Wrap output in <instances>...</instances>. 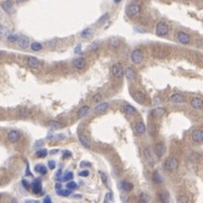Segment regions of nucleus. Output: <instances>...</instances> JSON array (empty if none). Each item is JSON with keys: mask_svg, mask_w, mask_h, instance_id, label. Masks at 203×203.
I'll return each mask as SVG.
<instances>
[{"mask_svg": "<svg viewBox=\"0 0 203 203\" xmlns=\"http://www.w3.org/2000/svg\"><path fill=\"white\" fill-rule=\"evenodd\" d=\"M140 11H141V7H140V5H138V4H131V5H129V6L126 7V9H125L126 15H128L129 17H131V18L137 17L138 15L140 14Z\"/></svg>", "mask_w": 203, "mask_h": 203, "instance_id": "nucleus-1", "label": "nucleus"}, {"mask_svg": "<svg viewBox=\"0 0 203 203\" xmlns=\"http://www.w3.org/2000/svg\"><path fill=\"white\" fill-rule=\"evenodd\" d=\"M169 33V27L168 25L164 21H159L157 25H156V34L160 37H164V36L168 35Z\"/></svg>", "mask_w": 203, "mask_h": 203, "instance_id": "nucleus-2", "label": "nucleus"}, {"mask_svg": "<svg viewBox=\"0 0 203 203\" xmlns=\"http://www.w3.org/2000/svg\"><path fill=\"white\" fill-rule=\"evenodd\" d=\"M131 61H132L134 64H140L144 61V53L142 51L139 49L133 50L132 53H131Z\"/></svg>", "mask_w": 203, "mask_h": 203, "instance_id": "nucleus-3", "label": "nucleus"}, {"mask_svg": "<svg viewBox=\"0 0 203 203\" xmlns=\"http://www.w3.org/2000/svg\"><path fill=\"white\" fill-rule=\"evenodd\" d=\"M177 167H178V161L176 160V158L169 157L166 159V161H165V168H166L167 170L174 172V170L177 169Z\"/></svg>", "mask_w": 203, "mask_h": 203, "instance_id": "nucleus-4", "label": "nucleus"}, {"mask_svg": "<svg viewBox=\"0 0 203 203\" xmlns=\"http://www.w3.org/2000/svg\"><path fill=\"white\" fill-rule=\"evenodd\" d=\"M8 141L9 142H11V144H16V142H18V141L21 140V134L19 133V131H17V130H11V131H9V133H8Z\"/></svg>", "mask_w": 203, "mask_h": 203, "instance_id": "nucleus-5", "label": "nucleus"}, {"mask_svg": "<svg viewBox=\"0 0 203 203\" xmlns=\"http://www.w3.org/2000/svg\"><path fill=\"white\" fill-rule=\"evenodd\" d=\"M123 74H124V70H123V67L121 63H115V64L112 67V75L114 77H116V78L122 77Z\"/></svg>", "mask_w": 203, "mask_h": 203, "instance_id": "nucleus-6", "label": "nucleus"}, {"mask_svg": "<svg viewBox=\"0 0 203 203\" xmlns=\"http://www.w3.org/2000/svg\"><path fill=\"white\" fill-rule=\"evenodd\" d=\"M177 41L182 44H189L191 42V37H190L189 34H186L185 32H178L177 33Z\"/></svg>", "mask_w": 203, "mask_h": 203, "instance_id": "nucleus-7", "label": "nucleus"}, {"mask_svg": "<svg viewBox=\"0 0 203 203\" xmlns=\"http://www.w3.org/2000/svg\"><path fill=\"white\" fill-rule=\"evenodd\" d=\"M169 101L172 102L173 104H182V103L185 102V97L182 94L175 93V94H172L169 96Z\"/></svg>", "mask_w": 203, "mask_h": 203, "instance_id": "nucleus-8", "label": "nucleus"}, {"mask_svg": "<svg viewBox=\"0 0 203 203\" xmlns=\"http://www.w3.org/2000/svg\"><path fill=\"white\" fill-rule=\"evenodd\" d=\"M192 139L196 144H201L203 141V132L201 129H196L192 132Z\"/></svg>", "mask_w": 203, "mask_h": 203, "instance_id": "nucleus-9", "label": "nucleus"}, {"mask_svg": "<svg viewBox=\"0 0 203 203\" xmlns=\"http://www.w3.org/2000/svg\"><path fill=\"white\" fill-rule=\"evenodd\" d=\"M109 103H106V102H101L99 104H97V105L95 106L94 113H96V114H101V113H104L106 109H109Z\"/></svg>", "mask_w": 203, "mask_h": 203, "instance_id": "nucleus-10", "label": "nucleus"}, {"mask_svg": "<svg viewBox=\"0 0 203 203\" xmlns=\"http://www.w3.org/2000/svg\"><path fill=\"white\" fill-rule=\"evenodd\" d=\"M1 7L6 13L8 14H11L14 11V2L11 0H6L4 2H1Z\"/></svg>", "mask_w": 203, "mask_h": 203, "instance_id": "nucleus-11", "label": "nucleus"}, {"mask_svg": "<svg viewBox=\"0 0 203 203\" xmlns=\"http://www.w3.org/2000/svg\"><path fill=\"white\" fill-rule=\"evenodd\" d=\"M32 191L35 194H40L42 192V185H41V179L40 178L33 181V183H32Z\"/></svg>", "mask_w": 203, "mask_h": 203, "instance_id": "nucleus-12", "label": "nucleus"}, {"mask_svg": "<svg viewBox=\"0 0 203 203\" xmlns=\"http://www.w3.org/2000/svg\"><path fill=\"white\" fill-rule=\"evenodd\" d=\"M27 66L32 69H39L40 66H41V63L37 59H36L35 56H29L27 59Z\"/></svg>", "mask_w": 203, "mask_h": 203, "instance_id": "nucleus-13", "label": "nucleus"}, {"mask_svg": "<svg viewBox=\"0 0 203 203\" xmlns=\"http://www.w3.org/2000/svg\"><path fill=\"white\" fill-rule=\"evenodd\" d=\"M154 150L157 157H161L165 154V144L163 142H158V144H155Z\"/></svg>", "mask_w": 203, "mask_h": 203, "instance_id": "nucleus-14", "label": "nucleus"}, {"mask_svg": "<svg viewBox=\"0 0 203 203\" xmlns=\"http://www.w3.org/2000/svg\"><path fill=\"white\" fill-rule=\"evenodd\" d=\"M17 44L21 49L24 50V49H26V48H28V45H29V41H28V39L26 37V36H18Z\"/></svg>", "mask_w": 203, "mask_h": 203, "instance_id": "nucleus-15", "label": "nucleus"}, {"mask_svg": "<svg viewBox=\"0 0 203 203\" xmlns=\"http://www.w3.org/2000/svg\"><path fill=\"white\" fill-rule=\"evenodd\" d=\"M132 97L137 103H140V104H144V103H146V95H144V93L136 91V93L132 95Z\"/></svg>", "mask_w": 203, "mask_h": 203, "instance_id": "nucleus-16", "label": "nucleus"}, {"mask_svg": "<svg viewBox=\"0 0 203 203\" xmlns=\"http://www.w3.org/2000/svg\"><path fill=\"white\" fill-rule=\"evenodd\" d=\"M78 139H79V142L81 144V146L85 147L86 149H89V148L91 147L90 141L88 140V138L86 137V136H84V134H79V136H78Z\"/></svg>", "mask_w": 203, "mask_h": 203, "instance_id": "nucleus-17", "label": "nucleus"}, {"mask_svg": "<svg viewBox=\"0 0 203 203\" xmlns=\"http://www.w3.org/2000/svg\"><path fill=\"white\" fill-rule=\"evenodd\" d=\"M191 106H192L194 109H201L203 106V101L199 97H194L192 101H191Z\"/></svg>", "mask_w": 203, "mask_h": 203, "instance_id": "nucleus-18", "label": "nucleus"}, {"mask_svg": "<svg viewBox=\"0 0 203 203\" xmlns=\"http://www.w3.org/2000/svg\"><path fill=\"white\" fill-rule=\"evenodd\" d=\"M74 66L76 69H84L85 67H86V61H85L84 58H77V59L74 60Z\"/></svg>", "mask_w": 203, "mask_h": 203, "instance_id": "nucleus-19", "label": "nucleus"}, {"mask_svg": "<svg viewBox=\"0 0 203 203\" xmlns=\"http://www.w3.org/2000/svg\"><path fill=\"white\" fill-rule=\"evenodd\" d=\"M124 74H125V77L129 79V80H134L136 77H137V74H136V71L133 70L131 67H128L124 71Z\"/></svg>", "mask_w": 203, "mask_h": 203, "instance_id": "nucleus-20", "label": "nucleus"}, {"mask_svg": "<svg viewBox=\"0 0 203 203\" xmlns=\"http://www.w3.org/2000/svg\"><path fill=\"white\" fill-rule=\"evenodd\" d=\"M166 114V109L164 107H157V109H155L151 111V115L155 116V117H161V116H164Z\"/></svg>", "mask_w": 203, "mask_h": 203, "instance_id": "nucleus-21", "label": "nucleus"}, {"mask_svg": "<svg viewBox=\"0 0 203 203\" xmlns=\"http://www.w3.org/2000/svg\"><path fill=\"white\" fill-rule=\"evenodd\" d=\"M121 111H122L123 113H125V114H137V113H138L137 109H134L133 106L128 105V104L123 106L122 109H121Z\"/></svg>", "mask_w": 203, "mask_h": 203, "instance_id": "nucleus-22", "label": "nucleus"}, {"mask_svg": "<svg viewBox=\"0 0 203 203\" xmlns=\"http://www.w3.org/2000/svg\"><path fill=\"white\" fill-rule=\"evenodd\" d=\"M88 112H89V106H82V107H80V109H78L77 116L79 119H82V117H85V116L87 115Z\"/></svg>", "mask_w": 203, "mask_h": 203, "instance_id": "nucleus-23", "label": "nucleus"}, {"mask_svg": "<svg viewBox=\"0 0 203 203\" xmlns=\"http://www.w3.org/2000/svg\"><path fill=\"white\" fill-rule=\"evenodd\" d=\"M136 131H137L138 134H144L146 132V125H144V123L142 121L137 122V124H136Z\"/></svg>", "mask_w": 203, "mask_h": 203, "instance_id": "nucleus-24", "label": "nucleus"}, {"mask_svg": "<svg viewBox=\"0 0 203 203\" xmlns=\"http://www.w3.org/2000/svg\"><path fill=\"white\" fill-rule=\"evenodd\" d=\"M9 35V28L5 25H0V39H5Z\"/></svg>", "mask_w": 203, "mask_h": 203, "instance_id": "nucleus-25", "label": "nucleus"}, {"mask_svg": "<svg viewBox=\"0 0 203 203\" xmlns=\"http://www.w3.org/2000/svg\"><path fill=\"white\" fill-rule=\"evenodd\" d=\"M167 54V52L165 51V50H161V49H155L154 50V56L158 59H161V58H165Z\"/></svg>", "mask_w": 203, "mask_h": 203, "instance_id": "nucleus-26", "label": "nucleus"}, {"mask_svg": "<svg viewBox=\"0 0 203 203\" xmlns=\"http://www.w3.org/2000/svg\"><path fill=\"white\" fill-rule=\"evenodd\" d=\"M121 187H122L123 191L129 192V191H131V190L133 189V185H132V183L128 182V181H123V182L121 183Z\"/></svg>", "mask_w": 203, "mask_h": 203, "instance_id": "nucleus-27", "label": "nucleus"}, {"mask_svg": "<svg viewBox=\"0 0 203 203\" xmlns=\"http://www.w3.org/2000/svg\"><path fill=\"white\" fill-rule=\"evenodd\" d=\"M91 35H93V29L91 28H86V29H84V31L81 32L80 34V36L82 39H89Z\"/></svg>", "mask_w": 203, "mask_h": 203, "instance_id": "nucleus-28", "label": "nucleus"}, {"mask_svg": "<svg viewBox=\"0 0 203 203\" xmlns=\"http://www.w3.org/2000/svg\"><path fill=\"white\" fill-rule=\"evenodd\" d=\"M35 170L39 173V174H41V175H45L46 172H48V170H46V167L44 165H36Z\"/></svg>", "mask_w": 203, "mask_h": 203, "instance_id": "nucleus-29", "label": "nucleus"}, {"mask_svg": "<svg viewBox=\"0 0 203 203\" xmlns=\"http://www.w3.org/2000/svg\"><path fill=\"white\" fill-rule=\"evenodd\" d=\"M50 126L53 128V129H62L63 126H64V124H62L60 121H51L50 122Z\"/></svg>", "mask_w": 203, "mask_h": 203, "instance_id": "nucleus-30", "label": "nucleus"}, {"mask_svg": "<svg viewBox=\"0 0 203 203\" xmlns=\"http://www.w3.org/2000/svg\"><path fill=\"white\" fill-rule=\"evenodd\" d=\"M144 157H146L148 163H149L150 165H154V161H152V158H151V154H150V151H149L148 148H146V149L144 150Z\"/></svg>", "mask_w": 203, "mask_h": 203, "instance_id": "nucleus-31", "label": "nucleus"}, {"mask_svg": "<svg viewBox=\"0 0 203 203\" xmlns=\"http://www.w3.org/2000/svg\"><path fill=\"white\" fill-rule=\"evenodd\" d=\"M31 49H32V51H35V52L41 51V50H42V44L39 42H32Z\"/></svg>", "mask_w": 203, "mask_h": 203, "instance_id": "nucleus-32", "label": "nucleus"}, {"mask_svg": "<svg viewBox=\"0 0 203 203\" xmlns=\"http://www.w3.org/2000/svg\"><path fill=\"white\" fill-rule=\"evenodd\" d=\"M152 179H154L155 183H163V177H161V175L159 174L158 172H155L154 175H152Z\"/></svg>", "mask_w": 203, "mask_h": 203, "instance_id": "nucleus-33", "label": "nucleus"}, {"mask_svg": "<svg viewBox=\"0 0 203 203\" xmlns=\"http://www.w3.org/2000/svg\"><path fill=\"white\" fill-rule=\"evenodd\" d=\"M159 197H160V200L163 201V202H165V203H167V202H169V194H168L167 192H163V193H160L159 194Z\"/></svg>", "mask_w": 203, "mask_h": 203, "instance_id": "nucleus-34", "label": "nucleus"}, {"mask_svg": "<svg viewBox=\"0 0 203 203\" xmlns=\"http://www.w3.org/2000/svg\"><path fill=\"white\" fill-rule=\"evenodd\" d=\"M56 193L59 194V195H61V196H69L71 194V191L70 190H62V189H60V190H58L56 191Z\"/></svg>", "mask_w": 203, "mask_h": 203, "instance_id": "nucleus-35", "label": "nucleus"}, {"mask_svg": "<svg viewBox=\"0 0 203 203\" xmlns=\"http://www.w3.org/2000/svg\"><path fill=\"white\" fill-rule=\"evenodd\" d=\"M36 155H37V157H40V158H44V157H46V155H48V151H46V149H37V152H36Z\"/></svg>", "mask_w": 203, "mask_h": 203, "instance_id": "nucleus-36", "label": "nucleus"}, {"mask_svg": "<svg viewBox=\"0 0 203 203\" xmlns=\"http://www.w3.org/2000/svg\"><path fill=\"white\" fill-rule=\"evenodd\" d=\"M74 178V174H72V173L71 172H69V173H66V174H64V176H62V177H61V181H70V179H72Z\"/></svg>", "mask_w": 203, "mask_h": 203, "instance_id": "nucleus-37", "label": "nucleus"}, {"mask_svg": "<svg viewBox=\"0 0 203 203\" xmlns=\"http://www.w3.org/2000/svg\"><path fill=\"white\" fill-rule=\"evenodd\" d=\"M31 115V111L27 109H23L19 111V116H21V117H25V116H28Z\"/></svg>", "mask_w": 203, "mask_h": 203, "instance_id": "nucleus-38", "label": "nucleus"}, {"mask_svg": "<svg viewBox=\"0 0 203 203\" xmlns=\"http://www.w3.org/2000/svg\"><path fill=\"white\" fill-rule=\"evenodd\" d=\"M77 187H78L77 183H75V182H68V184H67V189L70 190V191L77 189Z\"/></svg>", "mask_w": 203, "mask_h": 203, "instance_id": "nucleus-39", "label": "nucleus"}, {"mask_svg": "<svg viewBox=\"0 0 203 203\" xmlns=\"http://www.w3.org/2000/svg\"><path fill=\"white\" fill-rule=\"evenodd\" d=\"M109 14H105V15H103L99 19H98V23L99 24H103V23H105V21H109Z\"/></svg>", "mask_w": 203, "mask_h": 203, "instance_id": "nucleus-40", "label": "nucleus"}, {"mask_svg": "<svg viewBox=\"0 0 203 203\" xmlns=\"http://www.w3.org/2000/svg\"><path fill=\"white\" fill-rule=\"evenodd\" d=\"M8 41L9 42H17V39H18V35L16 34H11V35H8Z\"/></svg>", "mask_w": 203, "mask_h": 203, "instance_id": "nucleus-41", "label": "nucleus"}, {"mask_svg": "<svg viewBox=\"0 0 203 203\" xmlns=\"http://www.w3.org/2000/svg\"><path fill=\"white\" fill-rule=\"evenodd\" d=\"M98 48H99V43L94 42L90 46H89V51H96V50H98Z\"/></svg>", "mask_w": 203, "mask_h": 203, "instance_id": "nucleus-42", "label": "nucleus"}, {"mask_svg": "<svg viewBox=\"0 0 203 203\" xmlns=\"http://www.w3.org/2000/svg\"><path fill=\"white\" fill-rule=\"evenodd\" d=\"M120 45V41L119 40H112V41H111V46H112V48H117V46Z\"/></svg>", "mask_w": 203, "mask_h": 203, "instance_id": "nucleus-43", "label": "nucleus"}, {"mask_svg": "<svg viewBox=\"0 0 203 203\" xmlns=\"http://www.w3.org/2000/svg\"><path fill=\"white\" fill-rule=\"evenodd\" d=\"M43 144H44V142H43L42 140H37L35 142V144H34V148H35V149H40V148L42 147Z\"/></svg>", "mask_w": 203, "mask_h": 203, "instance_id": "nucleus-44", "label": "nucleus"}, {"mask_svg": "<svg viewBox=\"0 0 203 203\" xmlns=\"http://www.w3.org/2000/svg\"><path fill=\"white\" fill-rule=\"evenodd\" d=\"M78 175L81 176V177H87V176H89V172L88 170H81V172H79Z\"/></svg>", "mask_w": 203, "mask_h": 203, "instance_id": "nucleus-45", "label": "nucleus"}, {"mask_svg": "<svg viewBox=\"0 0 203 203\" xmlns=\"http://www.w3.org/2000/svg\"><path fill=\"white\" fill-rule=\"evenodd\" d=\"M161 102H163V101H161L160 97H155L154 98V102H152V104H154V105H159Z\"/></svg>", "mask_w": 203, "mask_h": 203, "instance_id": "nucleus-46", "label": "nucleus"}, {"mask_svg": "<svg viewBox=\"0 0 203 203\" xmlns=\"http://www.w3.org/2000/svg\"><path fill=\"white\" fill-rule=\"evenodd\" d=\"M102 97H103V95L102 94H96L94 97H93V99H94L95 102H99L102 99Z\"/></svg>", "mask_w": 203, "mask_h": 203, "instance_id": "nucleus-47", "label": "nucleus"}, {"mask_svg": "<svg viewBox=\"0 0 203 203\" xmlns=\"http://www.w3.org/2000/svg\"><path fill=\"white\" fill-rule=\"evenodd\" d=\"M140 201L147 202V201H149V199H148L147 196H146V194H144V193H141V194H140Z\"/></svg>", "mask_w": 203, "mask_h": 203, "instance_id": "nucleus-48", "label": "nucleus"}, {"mask_svg": "<svg viewBox=\"0 0 203 203\" xmlns=\"http://www.w3.org/2000/svg\"><path fill=\"white\" fill-rule=\"evenodd\" d=\"M48 165H49L50 169H54V168H56V161H54V160H50Z\"/></svg>", "mask_w": 203, "mask_h": 203, "instance_id": "nucleus-49", "label": "nucleus"}, {"mask_svg": "<svg viewBox=\"0 0 203 203\" xmlns=\"http://www.w3.org/2000/svg\"><path fill=\"white\" fill-rule=\"evenodd\" d=\"M177 201H178V202L186 203V202H187V199H186L185 196H179V197H177Z\"/></svg>", "mask_w": 203, "mask_h": 203, "instance_id": "nucleus-50", "label": "nucleus"}, {"mask_svg": "<svg viewBox=\"0 0 203 203\" xmlns=\"http://www.w3.org/2000/svg\"><path fill=\"white\" fill-rule=\"evenodd\" d=\"M101 175H102V181L105 183V185H107V177H106V175L103 174V173H101Z\"/></svg>", "mask_w": 203, "mask_h": 203, "instance_id": "nucleus-51", "label": "nucleus"}, {"mask_svg": "<svg viewBox=\"0 0 203 203\" xmlns=\"http://www.w3.org/2000/svg\"><path fill=\"white\" fill-rule=\"evenodd\" d=\"M21 184H23V186H24L25 189H29V183L27 182V181H23V182H21Z\"/></svg>", "mask_w": 203, "mask_h": 203, "instance_id": "nucleus-52", "label": "nucleus"}, {"mask_svg": "<svg viewBox=\"0 0 203 203\" xmlns=\"http://www.w3.org/2000/svg\"><path fill=\"white\" fill-rule=\"evenodd\" d=\"M84 166H90V164H89V163H86V161L80 163V167H84Z\"/></svg>", "mask_w": 203, "mask_h": 203, "instance_id": "nucleus-53", "label": "nucleus"}, {"mask_svg": "<svg viewBox=\"0 0 203 203\" xmlns=\"http://www.w3.org/2000/svg\"><path fill=\"white\" fill-rule=\"evenodd\" d=\"M60 189H62V185H61L60 183H56V191H58V190H60Z\"/></svg>", "mask_w": 203, "mask_h": 203, "instance_id": "nucleus-54", "label": "nucleus"}, {"mask_svg": "<svg viewBox=\"0 0 203 203\" xmlns=\"http://www.w3.org/2000/svg\"><path fill=\"white\" fill-rule=\"evenodd\" d=\"M68 156H71V154L69 151H64V152H63V158H67Z\"/></svg>", "mask_w": 203, "mask_h": 203, "instance_id": "nucleus-55", "label": "nucleus"}, {"mask_svg": "<svg viewBox=\"0 0 203 203\" xmlns=\"http://www.w3.org/2000/svg\"><path fill=\"white\" fill-rule=\"evenodd\" d=\"M44 203H51V197L50 196H46L44 199Z\"/></svg>", "mask_w": 203, "mask_h": 203, "instance_id": "nucleus-56", "label": "nucleus"}, {"mask_svg": "<svg viewBox=\"0 0 203 203\" xmlns=\"http://www.w3.org/2000/svg\"><path fill=\"white\" fill-rule=\"evenodd\" d=\"M61 175H62V170H61V169H59V172L56 173V178H59Z\"/></svg>", "mask_w": 203, "mask_h": 203, "instance_id": "nucleus-57", "label": "nucleus"}, {"mask_svg": "<svg viewBox=\"0 0 203 203\" xmlns=\"http://www.w3.org/2000/svg\"><path fill=\"white\" fill-rule=\"evenodd\" d=\"M75 52H76V53H79V52H80V45H78L77 48H76V50H75Z\"/></svg>", "mask_w": 203, "mask_h": 203, "instance_id": "nucleus-58", "label": "nucleus"}, {"mask_svg": "<svg viewBox=\"0 0 203 203\" xmlns=\"http://www.w3.org/2000/svg\"><path fill=\"white\" fill-rule=\"evenodd\" d=\"M2 17H4V14H2V11L0 10V21L2 19Z\"/></svg>", "mask_w": 203, "mask_h": 203, "instance_id": "nucleus-59", "label": "nucleus"}, {"mask_svg": "<svg viewBox=\"0 0 203 203\" xmlns=\"http://www.w3.org/2000/svg\"><path fill=\"white\" fill-rule=\"evenodd\" d=\"M16 2H23V1H25V0H15Z\"/></svg>", "mask_w": 203, "mask_h": 203, "instance_id": "nucleus-60", "label": "nucleus"}, {"mask_svg": "<svg viewBox=\"0 0 203 203\" xmlns=\"http://www.w3.org/2000/svg\"><path fill=\"white\" fill-rule=\"evenodd\" d=\"M4 56V52H2V51H0V59H1V56Z\"/></svg>", "mask_w": 203, "mask_h": 203, "instance_id": "nucleus-61", "label": "nucleus"}, {"mask_svg": "<svg viewBox=\"0 0 203 203\" xmlns=\"http://www.w3.org/2000/svg\"><path fill=\"white\" fill-rule=\"evenodd\" d=\"M120 1H121V0H114V2H115V4H119Z\"/></svg>", "mask_w": 203, "mask_h": 203, "instance_id": "nucleus-62", "label": "nucleus"}, {"mask_svg": "<svg viewBox=\"0 0 203 203\" xmlns=\"http://www.w3.org/2000/svg\"><path fill=\"white\" fill-rule=\"evenodd\" d=\"M2 199V194H1V193H0V200Z\"/></svg>", "mask_w": 203, "mask_h": 203, "instance_id": "nucleus-63", "label": "nucleus"}]
</instances>
